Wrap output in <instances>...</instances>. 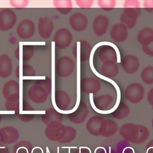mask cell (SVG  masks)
I'll list each match as a JSON object with an SVG mask.
<instances>
[{"instance_id": "e575fe53", "label": "cell", "mask_w": 153, "mask_h": 153, "mask_svg": "<svg viewBox=\"0 0 153 153\" xmlns=\"http://www.w3.org/2000/svg\"><path fill=\"white\" fill-rule=\"evenodd\" d=\"M35 54V48L32 45H24L22 47V60L24 62L30 60Z\"/></svg>"}, {"instance_id": "ba28073f", "label": "cell", "mask_w": 153, "mask_h": 153, "mask_svg": "<svg viewBox=\"0 0 153 153\" xmlns=\"http://www.w3.org/2000/svg\"><path fill=\"white\" fill-rule=\"evenodd\" d=\"M140 14V8H124L120 17V23L127 29H132L136 25Z\"/></svg>"}, {"instance_id": "f1b7e54d", "label": "cell", "mask_w": 153, "mask_h": 153, "mask_svg": "<svg viewBox=\"0 0 153 153\" xmlns=\"http://www.w3.org/2000/svg\"><path fill=\"white\" fill-rule=\"evenodd\" d=\"M130 114V108L124 102H120L116 108L112 112L111 115L113 117L117 120H123Z\"/></svg>"}, {"instance_id": "9a60e30c", "label": "cell", "mask_w": 153, "mask_h": 153, "mask_svg": "<svg viewBox=\"0 0 153 153\" xmlns=\"http://www.w3.org/2000/svg\"><path fill=\"white\" fill-rule=\"evenodd\" d=\"M81 90L86 94H96L101 88L100 81L93 77H85L80 81Z\"/></svg>"}, {"instance_id": "ab89813d", "label": "cell", "mask_w": 153, "mask_h": 153, "mask_svg": "<svg viewBox=\"0 0 153 153\" xmlns=\"http://www.w3.org/2000/svg\"><path fill=\"white\" fill-rule=\"evenodd\" d=\"M78 7L82 8H90L94 3V0H75Z\"/></svg>"}, {"instance_id": "f5cc1de1", "label": "cell", "mask_w": 153, "mask_h": 153, "mask_svg": "<svg viewBox=\"0 0 153 153\" xmlns=\"http://www.w3.org/2000/svg\"><path fill=\"white\" fill-rule=\"evenodd\" d=\"M1 120H2V118H1V115H0V123H1Z\"/></svg>"}, {"instance_id": "d6986e66", "label": "cell", "mask_w": 153, "mask_h": 153, "mask_svg": "<svg viewBox=\"0 0 153 153\" xmlns=\"http://www.w3.org/2000/svg\"><path fill=\"white\" fill-rule=\"evenodd\" d=\"M54 103L59 110L65 111L71 103V97L64 90H57L54 93Z\"/></svg>"}, {"instance_id": "b9f144b4", "label": "cell", "mask_w": 153, "mask_h": 153, "mask_svg": "<svg viewBox=\"0 0 153 153\" xmlns=\"http://www.w3.org/2000/svg\"><path fill=\"white\" fill-rule=\"evenodd\" d=\"M143 5L145 9L148 11L153 10V0H143Z\"/></svg>"}, {"instance_id": "836d02e7", "label": "cell", "mask_w": 153, "mask_h": 153, "mask_svg": "<svg viewBox=\"0 0 153 153\" xmlns=\"http://www.w3.org/2000/svg\"><path fill=\"white\" fill-rule=\"evenodd\" d=\"M76 130L71 126H65V133L63 138L59 142L60 143H68L71 142L76 137Z\"/></svg>"}, {"instance_id": "52a82bcc", "label": "cell", "mask_w": 153, "mask_h": 153, "mask_svg": "<svg viewBox=\"0 0 153 153\" xmlns=\"http://www.w3.org/2000/svg\"><path fill=\"white\" fill-rule=\"evenodd\" d=\"M35 32V23L29 19H23L19 22L16 29V32L19 38L27 39L32 38Z\"/></svg>"}, {"instance_id": "1f68e13d", "label": "cell", "mask_w": 153, "mask_h": 153, "mask_svg": "<svg viewBox=\"0 0 153 153\" xmlns=\"http://www.w3.org/2000/svg\"><path fill=\"white\" fill-rule=\"evenodd\" d=\"M33 147L30 142L20 141L13 146V153H31Z\"/></svg>"}, {"instance_id": "f6af8a7d", "label": "cell", "mask_w": 153, "mask_h": 153, "mask_svg": "<svg viewBox=\"0 0 153 153\" xmlns=\"http://www.w3.org/2000/svg\"><path fill=\"white\" fill-rule=\"evenodd\" d=\"M14 55L15 56V57L16 58V59L17 60H20V48H19V46H18L14 50Z\"/></svg>"}, {"instance_id": "7c38bea8", "label": "cell", "mask_w": 153, "mask_h": 153, "mask_svg": "<svg viewBox=\"0 0 153 153\" xmlns=\"http://www.w3.org/2000/svg\"><path fill=\"white\" fill-rule=\"evenodd\" d=\"M114 97L109 94H106L94 98L92 106L97 111L103 112L110 110L114 106Z\"/></svg>"}, {"instance_id": "681fc988", "label": "cell", "mask_w": 153, "mask_h": 153, "mask_svg": "<svg viewBox=\"0 0 153 153\" xmlns=\"http://www.w3.org/2000/svg\"><path fill=\"white\" fill-rule=\"evenodd\" d=\"M146 148H153V140H152L146 146Z\"/></svg>"}, {"instance_id": "603a6c76", "label": "cell", "mask_w": 153, "mask_h": 153, "mask_svg": "<svg viewBox=\"0 0 153 153\" xmlns=\"http://www.w3.org/2000/svg\"><path fill=\"white\" fill-rule=\"evenodd\" d=\"M117 123L111 119H104L100 132V136L108 137L114 135L118 130Z\"/></svg>"}, {"instance_id": "3957f363", "label": "cell", "mask_w": 153, "mask_h": 153, "mask_svg": "<svg viewBox=\"0 0 153 153\" xmlns=\"http://www.w3.org/2000/svg\"><path fill=\"white\" fill-rule=\"evenodd\" d=\"M75 63L68 56H63L58 59L55 63V72L59 77L66 78L74 72Z\"/></svg>"}, {"instance_id": "5b68a950", "label": "cell", "mask_w": 153, "mask_h": 153, "mask_svg": "<svg viewBox=\"0 0 153 153\" xmlns=\"http://www.w3.org/2000/svg\"><path fill=\"white\" fill-rule=\"evenodd\" d=\"M73 36L71 32L67 28L61 27L58 29L53 35V41L55 47L60 50L68 48L72 43Z\"/></svg>"}, {"instance_id": "7402d4cb", "label": "cell", "mask_w": 153, "mask_h": 153, "mask_svg": "<svg viewBox=\"0 0 153 153\" xmlns=\"http://www.w3.org/2000/svg\"><path fill=\"white\" fill-rule=\"evenodd\" d=\"M13 69L12 60L6 54L0 55V77L8 78L11 74Z\"/></svg>"}, {"instance_id": "ffe728a7", "label": "cell", "mask_w": 153, "mask_h": 153, "mask_svg": "<svg viewBox=\"0 0 153 153\" xmlns=\"http://www.w3.org/2000/svg\"><path fill=\"white\" fill-rule=\"evenodd\" d=\"M98 55L100 60L103 63L108 61L116 62L117 60L116 50L114 47L109 45H103L100 46Z\"/></svg>"}, {"instance_id": "4316f807", "label": "cell", "mask_w": 153, "mask_h": 153, "mask_svg": "<svg viewBox=\"0 0 153 153\" xmlns=\"http://www.w3.org/2000/svg\"><path fill=\"white\" fill-rule=\"evenodd\" d=\"M20 93V85L15 80L11 79L7 81L2 88V94L7 99L10 96Z\"/></svg>"}, {"instance_id": "60d3db41", "label": "cell", "mask_w": 153, "mask_h": 153, "mask_svg": "<svg viewBox=\"0 0 153 153\" xmlns=\"http://www.w3.org/2000/svg\"><path fill=\"white\" fill-rule=\"evenodd\" d=\"M142 51L145 54L153 57V41L148 45L142 46Z\"/></svg>"}, {"instance_id": "d4e9b609", "label": "cell", "mask_w": 153, "mask_h": 153, "mask_svg": "<svg viewBox=\"0 0 153 153\" xmlns=\"http://www.w3.org/2000/svg\"><path fill=\"white\" fill-rule=\"evenodd\" d=\"M42 121L47 125L52 122H60L63 120V115L61 113L57 111L53 108H50L45 111L41 117Z\"/></svg>"}, {"instance_id": "d590c367", "label": "cell", "mask_w": 153, "mask_h": 153, "mask_svg": "<svg viewBox=\"0 0 153 153\" xmlns=\"http://www.w3.org/2000/svg\"><path fill=\"white\" fill-rule=\"evenodd\" d=\"M98 6L104 10H111L116 5V0H97Z\"/></svg>"}, {"instance_id": "44dd1931", "label": "cell", "mask_w": 153, "mask_h": 153, "mask_svg": "<svg viewBox=\"0 0 153 153\" xmlns=\"http://www.w3.org/2000/svg\"><path fill=\"white\" fill-rule=\"evenodd\" d=\"M103 120L104 118L100 116H93L91 117L86 124V128L88 132L93 136H99Z\"/></svg>"}, {"instance_id": "4dcf8cb0", "label": "cell", "mask_w": 153, "mask_h": 153, "mask_svg": "<svg viewBox=\"0 0 153 153\" xmlns=\"http://www.w3.org/2000/svg\"><path fill=\"white\" fill-rule=\"evenodd\" d=\"M80 45V60L82 62H85L87 60L90 56L92 46L86 40L79 41Z\"/></svg>"}, {"instance_id": "c3c4849f", "label": "cell", "mask_w": 153, "mask_h": 153, "mask_svg": "<svg viewBox=\"0 0 153 153\" xmlns=\"http://www.w3.org/2000/svg\"><path fill=\"white\" fill-rule=\"evenodd\" d=\"M15 74L17 78H20V66L19 65H18L17 66V68H16V72H15Z\"/></svg>"}, {"instance_id": "2e32d148", "label": "cell", "mask_w": 153, "mask_h": 153, "mask_svg": "<svg viewBox=\"0 0 153 153\" xmlns=\"http://www.w3.org/2000/svg\"><path fill=\"white\" fill-rule=\"evenodd\" d=\"M121 66L126 73L132 74L138 71L140 66V62L136 56L130 54L123 57L121 60Z\"/></svg>"}, {"instance_id": "ac0fdd59", "label": "cell", "mask_w": 153, "mask_h": 153, "mask_svg": "<svg viewBox=\"0 0 153 153\" xmlns=\"http://www.w3.org/2000/svg\"><path fill=\"white\" fill-rule=\"evenodd\" d=\"M111 38L117 43L125 41L128 37V29L121 23L114 24L110 30Z\"/></svg>"}, {"instance_id": "9c48e42d", "label": "cell", "mask_w": 153, "mask_h": 153, "mask_svg": "<svg viewBox=\"0 0 153 153\" xmlns=\"http://www.w3.org/2000/svg\"><path fill=\"white\" fill-rule=\"evenodd\" d=\"M65 130V126L61 123L52 122L47 125L45 134L49 140L59 142L63 137Z\"/></svg>"}, {"instance_id": "f546056e", "label": "cell", "mask_w": 153, "mask_h": 153, "mask_svg": "<svg viewBox=\"0 0 153 153\" xmlns=\"http://www.w3.org/2000/svg\"><path fill=\"white\" fill-rule=\"evenodd\" d=\"M5 108L7 111H14L17 114L20 109V93L12 95L7 99Z\"/></svg>"}, {"instance_id": "f907efd6", "label": "cell", "mask_w": 153, "mask_h": 153, "mask_svg": "<svg viewBox=\"0 0 153 153\" xmlns=\"http://www.w3.org/2000/svg\"><path fill=\"white\" fill-rule=\"evenodd\" d=\"M101 149H102L101 151H97V149L96 148L95 151H94V153H106V151L103 148H101Z\"/></svg>"}, {"instance_id": "6da1fadb", "label": "cell", "mask_w": 153, "mask_h": 153, "mask_svg": "<svg viewBox=\"0 0 153 153\" xmlns=\"http://www.w3.org/2000/svg\"><path fill=\"white\" fill-rule=\"evenodd\" d=\"M118 131L124 139L134 144L143 143L149 136V131L146 127L130 123L122 125Z\"/></svg>"}, {"instance_id": "ee69618b", "label": "cell", "mask_w": 153, "mask_h": 153, "mask_svg": "<svg viewBox=\"0 0 153 153\" xmlns=\"http://www.w3.org/2000/svg\"><path fill=\"white\" fill-rule=\"evenodd\" d=\"M148 101L153 106V88L149 90L148 94Z\"/></svg>"}, {"instance_id": "30bf717a", "label": "cell", "mask_w": 153, "mask_h": 153, "mask_svg": "<svg viewBox=\"0 0 153 153\" xmlns=\"http://www.w3.org/2000/svg\"><path fill=\"white\" fill-rule=\"evenodd\" d=\"M38 32L39 36L42 39L49 38L54 29L53 20L48 16L41 17L38 20Z\"/></svg>"}, {"instance_id": "cb8c5ba5", "label": "cell", "mask_w": 153, "mask_h": 153, "mask_svg": "<svg viewBox=\"0 0 153 153\" xmlns=\"http://www.w3.org/2000/svg\"><path fill=\"white\" fill-rule=\"evenodd\" d=\"M100 71L103 76L108 78H112L118 74L119 69L116 62L108 61L103 63Z\"/></svg>"}, {"instance_id": "8d00e7d4", "label": "cell", "mask_w": 153, "mask_h": 153, "mask_svg": "<svg viewBox=\"0 0 153 153\" xmlns=\"http://www.w3.org/2000/svg\"><path fill=\"white\" fill-rule=\"evenodd\" d=\"M10 5L17 9H22L27 7L29 5V0H9Z\"/></svg>"}, {"instance_id": "484cf974", "label": "cell", "mask_w": 153, "mask_h": 153, "mask_svg": "<svg viewBox=\"0 0 153 153\" xmlns=\"http://www.w3.org/2000/svg\"><path fill=\"white\" fill-rule=\"evenodd\" d=\"M137 39L142 46L148 45L153 41V29L149 27L141 29L137 33Z\"/></svg>"}, {"instance_id": "db71d44e", "label": "cell", "mask_w": 153, "mask_h": 153, "mask_svg": "<svg viewBox=\"0 0 153 153\" xmlns=\"http://www.w3.org/2000/svg\"><path fill=\"white\" fill-rule=\"evenodd\" d=\"M152 109H153V106H152Z\"/></svg>"}, {"instance_id": "816d5d0a", "label": "cell", "mask_w": 153, "mask_h": 153, "mask_svg": "<svg viewBox=\"0 0 153 153\" xmlns=\"http://www.w3.org/2000/svg\"><path fill=\"white\" fill-rule=\"evenodd\" d=\"M152 128H153V119L152 120Z\"/></svg>"}, {"instance_id": "7bdbcfd3", "label": "cell", "mask_w": 153, "mask_h": 153, "mask_svg": "<svg viewBox=\"0 0 153 153\" xmlns=\"http://www.w3.org/2000/svg\"><path fill=\"white\" fill-rule=\"evenodd\" d=\"M74 153H91V152L89 148L81 146L79 148V149L75 151Z\"/></svg>"}, {"instance_id": "8fae6325", "label": "cell", "mask_w": 153, "mask_h": 153, "mask_svg": "<svg viewBox=\"0 0 153 153\" xmlns=\"http://www.w3.org/2000/svg\"><path fill=\"white\" fill-rule=\"evenodd\" d=\"M88 20L85 14L80 12H75L69 18V24L71 28L76 32H82L87 27Z\"/></svg>"}, {"instance_id": "277c9868", "label": "cell", "mask_w": 153, "mask_h": 153, "mask_svg": "<svg viewBox=\"0 0 153 153\" xmlns=\"http://www.w3.org/2000/svg\"><path fill=\"white\" fill-rule=\"evenodd\" d=\"M16 13L10 8H3L0 10V30L7 32L11 30L16 24Z\"/></svg>"}, {"instance_id": "bcb514c9", "label": "cell", "mask_w": 153, "mask_h": 153, "mask_svg": "<svg viewBox=\"0 0 153 153\" xmlns=\"http://www.w3.org/2000/svg\"><path fill=\"white\" fill-rule=\"evenodd\" d=\"M31 153H44L43 149L40 147H35L32 149Z\"/></svg>"}, {"instance_id": "7dc6e473", "label": "cell", "mask_w": 153, "mask_h": 153, "mask_svg": "<svg viewBox=\"0 0 153 153\" xmlns=\"http://www.w3.org/2000/svg\"><path fill=\"white\" fill-rule=\"evenodd\" d=\"M0 153H10L7 148L5 146H0Z\"/></svg>"}, {"instance_id": "d6a6232c", "label": "cell", "mask_w": 153, "mask_h": 153, "mask_svg": "<svg viewBox=\"0 0 153 153\" xmlns=\"http://www.w3.org/2000/svg\"><path fill=\"white\" fill-rule=\"evenodd\" d=\"M140 78L142 81L148 85L153 84V66L145 67L141 72Z\"/></svg>"}, {"instance_id": "83f0119b", "label": "cell", "mask_w": 153, "mask_h": 153, "mask_svg": "<svg viewBox=\"0 0 153 153\" xmlns=\"http://www.w3.org/2000/svg\"><path fill=\"white\" fill-rule=\"evenodd\" d=\"M53 5L63 15L68 14L73 8L72 0H53Z\"/></svg>"}, {"instance_id": "8992f818", "label": "cell", "mask_w": 153, "mask_h": 153, "mask_svg": "<svg viewBox=\"0 0 153 153\" xmlns=\"http://www.w3.org/2000/svg\"><path fill=\"white\" fill-rule=\"evenodd\" d=\"M145 94V89L142 84L138 82L130 84L125 89L126 99L131 103H137L142 100Z\"/></svg>"}, {"instance_id": "f35d334b", "label": "cell", "mask_w": 153, "mask_h": 153, "mask_svg": "<svg viewBox=\"0 0 153 153\" xmlns=\"http://www.w3.org/2000/svg\"><path fill=\"white\" fill-rule=\"evenodd\" d=\"M124 8H140V2L139 0H124L123 3Z\"/></svg>"}, {"instance_id": "5bb4252c", "label": "cell", "mask_w": 153, "mask_h": 153, "mask_svg": "<svg viewBox=\"0 0 153 153\" xmlns=\"http://www.w3.org/2000/svg\"><path fill=\"white\" fill-rule=\"evenodd\" d=\"M88 112L89 111L86 104L83 102H80L76 109L68 114V118L74 124H81L86 119Z\"/></svg>"}, {"instance_id": "74e56055", "label": "cell", "mask_w": 153, "mask_h": 153, "mask_svg": "<svg viewBox=\"0 0 153 153\" xmlns=\"http://www.w3.org/2000/svg\"><path fill=\"white\" fill-rule=\"evenodd\" d=\"M36 75L35 69L27 64H23L22 66V76H34Z\"/></svg>"}, {"instance_id": "4fadbf2b", "label": "cell", "mask_w": 153, "mask_h": 153, "mask_svg": "<svg viewBox=\"0 0 153 153\" xmlns=\"http://www.w3.org/2000/svg\"><path fill=\"white\" fill-rule=\"evenodd\" d=\"M19 137V131L13 127H5L0 128V146L14 143Z\"/></svg>"}, {"instance_id": "7a4b0ae2", "label": "cell", "mask_w": 153, "mask_h": 153, "mask_svg": "<svg viewBox=\"0 0 153 153\" xmlns=\"http://www.w3.org/2000/svg\"><path fill=\"white\" fill-rule=\"evenodd\" d=\"M51 90V79L45 77L44 79L36 81L35 83L29 88L27 95L32 102L36 103H42L47 100Z\"/></svg>"}, {"instance_id": "e0dca14e", "label": "cell", "mask_w": 153, "mask_h": 153, "mask_svg": "<svg viewBox=\"0 0 153 153\" xmlns=\"http://www.w3.org/2000/svg\"><path fill=\"white\" fill-rule=\"evenodd\" d=\"M109 25L108 17L103 14H99L95 17L93 21L92 28L97 36H101L106 33Z\"/></svg>"}]
</instances>
